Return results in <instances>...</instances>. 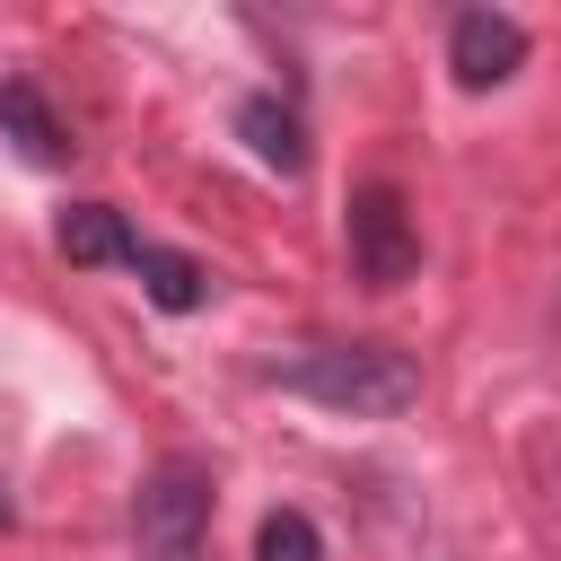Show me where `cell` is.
Segmentation results:
<instances>
[{
	"instance_id": "1",
	"label": "cell",
	"mask_w": 561,
	"mask_h": 561,
	"mask_svg": "<svg viewBox=\"0 0 561 561\" xmlns=\"http://www.w3.org/2000/svg\"><path fill=\"white\" fill-rule=\"evenodd\" d=\"M272 386H289L324 412H351V421H394L421 403V359L394 342H307V351L272 359Z\"/></svg>"
},
{
	"instance_id": "2",
	"label": "cell",
	"mask_w": 561,
	"mask_h": 561,
	"mask_svg": "<svg viewBox=\"0 0 561 561\" xmlns=\"http://www.w3.org/2000/svg\"><path fill=\"white\" fill-rule=\"evenodd\" d=\"M131 543L140 561H202L210 543V465L202 456H158L140 500H131Z\"/></svg>"
},
{
	"instance_id": "3",
	"label": "cell",
	"mask_w": 561,
	"mask_h": 561,
	"mask_svg": "<svg viewBox=\"0 0 561 561\" xmlns=\"http://www.w3.org/2000/svg\"><path fill=\"white\" fill-rule=\"evenodd\" d=\"M342 245H351V272H359L368 289H403V280L421 272V228H412V210H403L394 184H359V193H351Z\"/></svg>"
},
{
	"instance_id": "4",
	"label": "cell",
	"mask_w": 561,
	"mask_h": 561,
	"mask_svg": "<svg viewBox=\"0 0 561 561\" xmlns=\"http://www.w3.org/2000/svg\"><path fill=\"white\" fill-rule=\"evenodd\" d=\"M447 70H456V88H500V79H517V70H526V26H517L508 9H456V26H447Z\"/></svg>"
},
{
	"instance_id": "5",
	"label": "cell",
	"mask_w": 561,
	"mask_h": 561,
	"mask_svg": "<svg viewBox=\"0 0 561 561\" xmlns=\"http://www.w3.org/2000/svg\"><path fill=\"white\" fill-rule=\"evenodd\" d=\"M0 140L26 167H70V131H61V114L35 79H0Z\"/></svg>"
},
{
	"instance_id": "6",
	"label": "cell",
	"mask_w": 561,
	"mask_h": 561,
	"mask_svg": "<svg viewBox=\"0 0 561 561\" xmlns=\"http://www.w3.org/2000/svg\"><path fill=\"white\" fill-rule=\"evenodd\" d=\"M237 140H245L272 175H307V123H298L289 96H272V88L245 96V105H237Z\"/></svg>"
},
{
	"instance_id": "7",
	"label": "cell",
	"mask_w": 561,
	"mask_h": 561,
	"mask_svg": "<svg viewBox=\"0 0 561 561\" xmlns=\"http://www.w3.org/2000/svg\"><path fill=\"white\" fill-rule=\"evenodd\" d=\"M123 272H131V280H140V298H149V307H167V316H193V307L210 298V272H202L193 254H175V245H149V237L131 245V263H123Z\"/></svg>"
},
{
	"instance_id": "8",
	"label": "cell",
	"mask_w": 561,
	"mask_h": 561,
	"mask_svg": "<svg viewBox=\"0 0 561 561\" xmlns=\"http://www.w3.org/2000/svg\"><path fill=\"white\" fill-rule=\"evenodd\" d=\"M53 245L70 254V263H131V219L114 210V202H70L61 210V228H53Z\"/></svg>"
},
{
	"instance_id": "9",
	"label": "cell",
	"mask_w": 561,
	"mask_h": 561,
	"mask_svg": "<svg viewBox=\"0 0 561 561\" xmlns=\"http://www.w3.org/2000/svg\"><path fill=\"white\" fill-rule=\"evenodd\" d=\"M254 561H324L316 517H307V508H272V517L254 526Z\"/></svg>"
},
{
	"instance_id": "10",
	"label": "cell",
	"mask_w": 561,
	"mask_h": 561,
	"mask_svg": "<svg viewBox=\"0 0 561 561\" xmlns=\"http://www.w3.org/2000/svg\"><path fill=\"white\" fill-rule=\"evenodd\" d=\"M0 526H9V500H0Z\"/></svg>"
}]
</instances>
